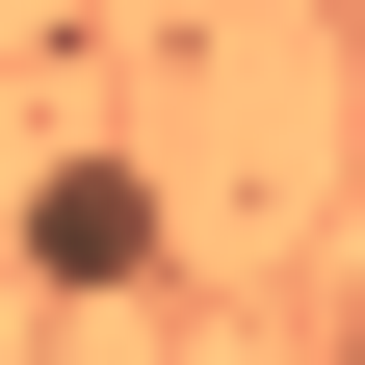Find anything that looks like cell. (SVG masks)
Listing matches in <instances>:
<instances>
[{
  "label": "cell",
  "instance_id": "6da1fadb",
  "mask_svg": "<svg viewBox=\"0 0 365 365\" xmlns=\"http://www.w3.org/2000/svg\"><path fill=\"white\" fill-rule=\"evenodd\" d=\"M26 261H53V287H130V261H157V182L130 157H26Z\"/></svg>",
  "mask_w": 365,
  "mask_h": 365
}]
</instances>
